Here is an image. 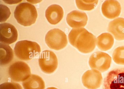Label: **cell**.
<instances>
[{
  "label": "cell",
  "mask_w": 124,
  "mask_h": 89,
  "mask_svg": "<svg viewBox=\"0 0 124 89\" xmlns=\"http://www.w3.org/2000/svg\"><path fill=\"white\" fill-rule=\"evenodd\" d=\"M68 38L71 44L83 53L91 52L95 47L96 37L84 28L72 29Z\"/></svg>",
  "instance_id": "6da1fadb"
},
{
  "label": "cell",
  "mask_w": 124,
  "mask_h": 89,
  "mask_svg": "<svg viewBox=\"0 0 124 89\" xmlns=\"http://www.w3.org/2000/svg\"><path fill=\"white\" fill-rule=\"evenodd\" d=\"M14 15L19 24L27 26L35 22L38 14L36 8L33 5L24 2L17 6L14 12Z\"/></svg>",
  "instance_id": "7a4b0ae2"
},
{
  "label": "cell",
  "mask_w": 124,
  "mask_h": 89,
  "mask_svg": "<svg viewBox=\"0 0 124 89\" xmlns=\"http://www.w3.org/2000/svg\"><path fill=\"white\" fill-rule=\"evenodd\" d=\"M41 52L40 46L37 43L26 40L17 42L14 49L15 56L24 61L32 59L39 55Z\"/></svg>",
  "instance_id": "3957f363"
},
{
  "label": "cell",
  "mask_w": 124,
  "mask_h": 89,
  "mask_svg": "<svg viewBox=\"0 0 124 89\" xmlns=\"http://www.w3.org/2000/svg\"><path fill=\"white\" fill-rule=\"evenodd\" d=\"M8 73L11 80L16 82H23L31 74L29 66L21 61H17L11 64L8 68Z\"/></svg>",
  "instance_id": "277c9868"
},
{
  "label": "cell",
  "mask_w": 124,
  "mask_h": 89,
  "mask_svg": "<svg viewBox=\"0 0 124 89\" xmlns=\"http://www.w3.org/2000/svg\"><path fill=\"white\" fill-rule=\"evenodd\" d=\"M45 41L50 48L56 50L63 48L68 43L66 34L58 28H54L49 30L45 36Z\"/></svg>",
  "instance_id": "5b68a950"
},
{
  "label": "cell",
  "mask_w": 124,
  "mask_h": 89,
  "mask_svg": "<svg viewBox=\"0 0 124 89\" xmlns=\"http://www.w3.org/2000/svg\"><path fill=\"white\" fill-rule=\"evenodd\" d=\"M103 89H124V68L114 69L104 78Z\"/></svg>",
  "instance_id": "8992f818"
},
{
  "label": "cell",
  "mask_w": 124,
  "mask_h": 89,
  "mask_svg": "<svg viewBox=\"0 0 124 89\" xmlns=\"http://www.w3.org/2000/svg\"><path fill=\"white\" fill-rule=\"evenodd\" d=\"M111 61V57L108 54L104 52L97 51L91 55L88 62L91 68L102 73L108 69Z\"/></svg>",
  "instance_id": "52a82bcc"
},
{
  "label": "cell",
  "mask_w": 124,
  "mask_h": 89,
  "mask_svg": "<svg viewBox=\"0 0 124 89\" xmlns=\"http://www.w3.org/2000/svg\"><path fill=\"white\" fill-rule=\"evenodd\" d=\"M39 66L44 73L50 74L57 68L58 61L56 55L53 51L45 50L42 51L39 59Z\"/></svg>",
  "instance_id": "ba28073f"
},
{
  "label": "cell",
  "mask_w": 124,
  "mask_h": 89,
  "mask_svg": "<svg viewBox=\"0 0 124 89\" xmlns=\"http://www.w3.org/2000/svg\"><path fill=\"white\" fill-rule=\"evenodd\" d=\"M82 81L84 86L88 89H97L101 85L103 78L101 73L95 69L88 70L83 74Z\"/></svg>",
  "instance_id": "9c48e42d"
},
{
  "label": "cell",
  "mask_w": 124,
  "mask_h": 89,
  "mask_svg": "<svg viewBox=\"0 0 124 89\" xmlns=\"http://www.w3.org/2000/svg\"><path fill=\"white\" fill-rule=\"evenodd\" d=\"M17 30L12 24L7 22L0 24V42L9 45L15 42L18 38Z\"/></svg>",
  "instance_id": "30bf717a"
},
{
  "label": "cell",
  "mask_w": 124,
  "mask_h": 89,
  "mask_svg": "<svg viewBox=\"0 0 124 89\" xmlns=\"http://www.w3.org/2000/svg\"><path fill=\"white\" fill-rule=\"evenodd\" d=\"M66 20L68 25L74 28L83 27L86 25L87 16L85 13L78 10H74L67 15Z\"/></svg>",
  "instance_id": "8fae6325"
},
{
  "label": "cell",
  "mask_w": 124,
  "mask_h": 89,
  "mask_svg": "<svg viewBox=\"0 0 124 89\" xmlns=\"http://www.w3.org/2000/svg\"><path fill=\"white\" fill-rule=\"evenodd\" d=\"M121 10L119 2L115 0H106L102 3L101 7L102 14L109 19H113L118 16Z\"/></svg>",
  "instance_id": "7c38bea8"
},
{
  "label": "cell",
  "mask_w": 124,
  "mask_h": 89,
  "mask_svg": "<svg viewBox=\"0 0 124 89\" xmlns=\"http://www.w3.org/2000/svg\"><path fill=\"white\" fill-rule=\"evenodd\" d=\"M107 31L116 40H124V18L118 17L110 21L108 25Z\"/></svg>",
  "instance_id": "4fadbf2b"
},
{
  "label": "cell",
  "mask_w": 124,
  "mask_h": 89,
  "mask_svg": "<svg viewBox=\"0 0 124 89\" xmlns=\"http://www.w3.org/2000/svg\"><path fill=\"white\" fill-rule=\"evenodd\" d=\"M45 16L51 24L55 25L59 22L63 17L64 12L59 5L54 4L48 7L45 12Z\"/></svg>",
  "instance_id": "5bb4252c"
},
{
  "label": "cell",
  "mask_w": 124,
  "mask_h": 89,
  "mask_svg": "<svg viewBox=\"0 0 124 89\" xmlns=\"http://www.w3.org/2000/svg\"><path fill=\"white\" fill-rule=\"evenodd\" d=\"M114 42V38L112 35L107 32L102 33L97 37L96 39L97 47L103 51H106L111 49Z\"/></svg>",
  "instance_id": "9a60e30c"
},
{
  "label": "cell",
  "mask_w": 124,
  "mask_h": 89,
  "mask_svg": "<svg viewBox=\"0 0 124 89\" xmlns=\"http://www.w3.org/2000/svg\"><path fill=\"white\" fill-rule=\"evenodd\" d=\"M24 89H45V85L43 79L37 75L32 74L26 80L22 82Z\"/></svg>",
  "instance_id": "2e32d148"
},
{
  "label": "cell",
  "mask_w": 124,
  "mask_h": 89,
  "mask_svg": "<svg viewBox=\"0 0 124 89\" xmlns=\"http://www.w3.org/2000/svg\"><path fill=\"white\" fill-rule=\"evenodd\" d=\"M14 56L13 50L7 44L0 43V65L4 66L10 63Z\"/></svg>",
  "instance_id": "e0dca14e"
},
{
  "label": "cell",
  "mask_w": 124,
  "mask_h": 89,
  "mask_svg": "<svg viewBox=\"0 0 124 89\" xmlns=\"http://www.w3.org/2000/svg\"><path fill=\"white\" fill-rule=\"evenodd\" d=\"M98 0H76L75 2L78 8L85 11H90L93 9L97 5Z\"/></svg>",
  "instance_id": "ac0fdd59"
},
{
  "label": "cell",
  "mask_w": 124,
  "mask_h": 89,
  "mask_svg": "<svg viewBox=\"0 0 124 89\" xmlns=\"http://www.w3.org/2000/svg\"><path fill=\"white\" fill-rule=\"evenodd\" d=\"M112 59L116 64L124 65V46L118 47L113 51Z\"/></svg>",
  "instance_id": "d6986e66"
},
{
  "label": "cell",
  "mask_w": 124,
  "mask_h": 89,
  "mask_svg": "<svg viewBox=\"0 0 124 89\" xmlns=\"http://www.w3.org/2000/svg\"><path fill=\"white\" fill-rule=\"evenodd\" d=\"M0 22H5L9 18L11 14L9 8L4 5L0 4Z\"/></svg>",
  "instance_id": "ffe728a7"
},
{
  "label": "cell",
  "mask_w": 124,
  "mask_h": 89,
  "mask_svg": "<svg viewBox=\"0 0 124 89\" xmlns=\"http://www.w3.org/2000/svg\"><path fill=\"white\" fill-rule=\"evenodd\" d=\"M0 89H23L19 83L14 82H6L0 85Z\"/></svg>",
  "instance_id": "44dd1931"
},
{
  "label": "cell",
  "mask_w": 124,
  "mask_h": 89,
  "mask_svg": "<svg viewBox=\"0 0 124 89\" xmlns=\"http://www.w3.org/2000/svg\"><path fill=\"white\" fill-rule=\"evenodd\" d=\"M46 89H58L54 87H49L47 88Z\"/></svg>",
  "instance_id": "7402d4cb"
}]
</instances>
